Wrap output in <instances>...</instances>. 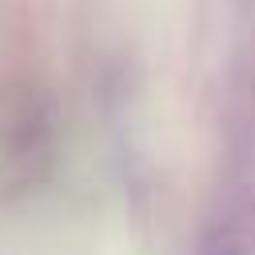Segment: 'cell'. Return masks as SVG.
I'll use <instances>...</instances> for the list:
<instances>
[{"label": "cell", "instance_id": "obj_1", "mask_svg": "<svg viewBox=\"0 0 255 255\" xmlns=\"http://www.w3.org/2000/svg\"><path fill=\"white\" fill-rule=\"evenodd\" d=\"M227 255H231V251H227Z\"/></svg>", "mask_w": 255, "mask_h": 255}]
</instances>
